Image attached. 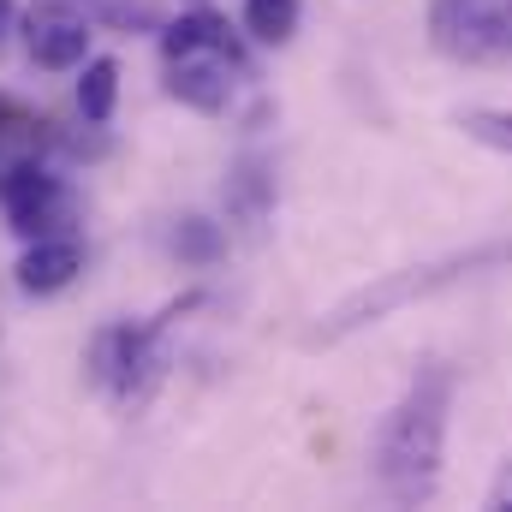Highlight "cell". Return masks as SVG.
I'll return each mask as SVG.
<instances>
[{
  "instance_id": "cell-1",
  "label": "cell",
  "mask_w": 512,
  "mask_h": 512,
  "mask_svg": "<svg viewBox=\"0 0 512 512\" xmlns=\"http://www.w3.org/2000/svg\"><path fill=\"white\" fill-rule=\"evenodd\" d=\"M447 411H453V370L447 364H417V376L405 382V393L387 405V417L376 423V483L393 501L423 507L441 489V459H447Z\"/></svg>"
},
{
  "instance_id": "cell-2",
  "label": "cell",
  "mask_w": 512,
  "mask_h": 512,
  "mask_svg": "<svg viewBox=\"0 0 512 512\" xmlns=\"http://www.w3.org/2000/svg\"><path fill=\"white\" fill-rule=\"evenodd\" d=\"M495 268H512V239H483V245H465V251L435 256V262L393 268V274H382V280L346 292V298L310 328V346H340V340L376 328V322H387V316H399L405 304H423V298H435V292H447V286H465V280H477V274H495Z\"/></svg>"
},
{
  "instance_id": "cell-3",
  "label": "cell",
  "mask_w": 512,
  "mask_h": 512,
  "mask_svg": "<svg viewBox=\"0 0 512 512\" xmlns=\"http://www.w3.org/2000/svg\"><path fill=\"white\" fill-rule=\"evenodd\" d=\"M429 48L453 66H512V0H429Z\"/></svg>"
},
{
  "instance_id": "cell-4",
  "label": "cell",
  "mask_w": 512,
  "mask_h": 512,
  "mask_svg": "<svg viewBox=\"0 0 512 512\" xmlns=\"http://www.w3.org/2000/svg\"><path fill=\"white\" fill-rule=\"evenodd\" d=\"M0 215L18 239H48L66 215V191L36 155H12L0 161Z\"/></svg>"
},
{
  "instance_id": "cell-5",
  "label": "cell",
  "mask_w": 512,
  "mask_h": 512,
  "mask_svg": "<svg viewBox=\"0 0 512 512\" xmlns=\"http://www.w3.org/2000/svg\"><path fill=\"white\" fill-rule=\"evenodd\" d=\"M24 48L42 72H78L90 60V18L72 0H30L24 6Z\"/></svg>"
},
{
  "instance_id": "cell-6",
  "label": "cell",
  "mask_w": 512,
  "mask_h": 512,
  "mask_svg": "<svg viewBox=\"0 0 512 512\" xmlns=\"http://www.w3.org/2000/svg\"><path fill=\"white\" fill-rule=\"evenodd\" d=\"M161 54H167V66H173V60H191V54H221V60H233V66L245 60V48H239L227 12H209V6L173 18V24L161 30Z\"/></svg>"
},
{
  "instance_id": "cell-7",
  "label": "cell",
  "mask_w": 512,
  "mask_h": 512,
  "mask_svg": "<svg viewBox=\"0 0 512 512\" xmlns=\"http://www.w3.org/2000/svg\"><path fill=\"white\" fill-rule=\"evenodd\" d=\"M84 274V245L66 239V233H48V239H30V251L18 256V286L30 298H48V292H66L72 280Z\"/></svg>"
},
{
  "instance_id": "cell-8",
  "label": "cell",
  "mask_w": 512,
  "mask_h": 512,
  "mask_svg": "<svg viewBox=\"0 0 512 512\" xmlns=\"http://www.w3.org/2000/svg\"><path fill=\"white\" fill-rule=\"evenodd\" d=\"M227 66H233V60H221V54L173 60V72H167V96L185 102V108H197V114H227V102H233V78H227Z\"/></svg>"
},
{
  "instance_id": "cell-9",
  "label": "cell",
  "mask_w": 512,
  "mask_h": 512,
  "mask_svg": "<svg viewBox=\"0 0 512 512\" xmlns=\"http://www.w3.org/2000/svg\"><path fill=\"white\" fill-rule=\"evenodd\" d=\"M114 102H120V60L90 54V60L78 66V114H84L90 126H108V120H114Z\"/></svg>"
},
{
  "instance_id": "cell-10",
  "label": "cell",
  "mask_w": 512,
  "mask_h": 512,
  "mask_svg": "<svg viewBox=\"0 0 512 512\" xmlns=\"http://www.w3.org/2000/svg\"><path fill=\"white\" fill-rule=\"evenodd\" d=\"M42 143H48V120L30 114V108L12 102V96H0V161H12V155H36Z\"/></svg>"
},
{
  "instance_id": "cell-11",
  "label": "cell",
  "mask_w": 512,
  "mask_h": 512,
  "mask_svg": "<svg viewBox=\"0 0 512 512\" xmlns=\"http://www.w3.org/2000/svg\"><path fill=\"white\" fill-rule=\"evenodd\" d=\"M227 203H233V215L256 227L262 215H268V203H274V179H268V167L262 161H245L233 179H227Z\"/></svg>"
},
{
  "instance_id": "cell-12",
  "label": "cell",
  "mask_w": 512,
  "mask_h": 512,
  "mask_svg": "<svg viewBox=\"0 0 512 512\" xmlns=\"http://www.w3.org/2000/svg\"><path fill=\"white\" fill-rule=\"evenodd\" d=\"M173 251H179V262H191V268H209L215 256L227 251V233L209 215H179L173 221Z\"/></svg>"
},
{
  "instance_id": "cell-13",
  "label": "cell",
  "mask_w": 512,
  "mask_h": 512,
  "mask_svg": "<svg viewBox=\"0 0 512 512\" xmlns=\"http://www.w3.org/2000/svg\"><path fill=\"white\" fill-rule=\"evenodd\" d=\"M245 30L268 48H286L298 30V0H245Z\"/></svg>"
},
{
  "instance_id": "cell-14",
  "label": "cell",
  "mask_w": 512,
  "mask_h": 512,
  "mask_svg": "<svg viewBox=\"0 0 512 512\" xmlns=\"http://www.w3.org/2000/svg\"><path fill=\"white\" fill-rule=\"evenodd\" d=\"M459 131L495 155H512V108H465L459 114Z\"/></svg>"
},
{
  "instance_id": "cell-15",
  "label": "cell",
  "mask_w": 512,
  "mask_h": 512,
  "mask_svg": "<svg viewBox=\"0 0 512 512\" xmlns=\"http://www.w3.org/2000/svg\"><path fill=\"white\" fill-rule=\"evenodd\" d=\"M489 507H512V459L495 471V483H489Z\"/></svg>"
},
{
  "instance_id": "cell-16",
  "label": "cell",
  "mask_w": 512,
  "mask_h": 512,
  "mask_svg": "<svg viewBox=\"0 0 512 512\" xmlns=\"http://www.w3.org/2000/svg\"><path fill=\"white\" fill-rule=\"evenodd\" d=\"M6 18H12V0H0V30H6Z\"/></svg>"
}]
</instances>
